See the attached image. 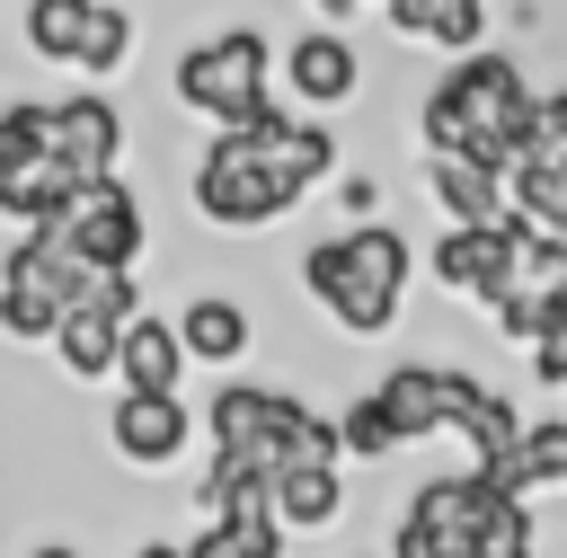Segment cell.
<instances>
[{
	"label": "cell",
	"mask_w": 567,
	"mask_h": 558,
	"mask_svg": "<svg viewBox=\"0 0 567 558\" xmlns=\"http://www.w3.org/2000/svg\"><path fill=\"white\" fill-rule=\"evenodd\" d=\"M319 177H337V124L284 106L266 124H213L186 168V204L213 230H275Z\"/></svg>",
	"instance_id": "cell-1"
},
{
	"label": "cell",
	"mask_w": 567,
	"mask_h": 558,
	"mask_svg": "<svg viewBox=\"0 0 567 558\" xmlns=\"http://www.w3.org/2000/svg\"><path fill=\"white\" fill-rule=\"evenodd\" d=\"M532 124H540L532 71H523L514 53H496V44H478V53H452V62L425 80V97H416V115H408V142H416V151H470V159H487V168H514V159L532 151Z\"/></svg>",
	"instance_id": "cell-2"
},
{
	"label": "cell",
	"mask_w": 567,
	"mask_h": 558,
	"mask_svg": "<svg viewBox=\"0 0 567 558\" xmlns=\"http://www.w3.org/2000/svg\"><path fill=\"white\" fill-rule=\"evenodd\" d=\"M292 275L328 310L337 337H390L399 328V301H408V275H416V239L372 213V221H346V230L310 239Z\"/></svg>",
	"instance_id": "cell-3"
},
{
	"label": "cell",
	"mask_w": 567,
	"mask_h": 558,
	"mask_svg": "<svg viewBox=\"0 0 567 558\" xmlns=\"http://www.w3.org/2000/svg\"><path fill=\"white\" fill-rule=\"evenodd\" d=\"M275 35L266 27H248V18H230V27H204L177 62H168V89H177V106L186 115H204V124H266V115H284L275 106Z\"/></svg>",
	"instance_id": "cell-4"
},
{
	"label": "cell",
	"mask_w": 567,
	"mask_h": 558,
	"mask_svg": "<svg viewBox=\"0 0 567 558\" xmlns=\"http://www.w3.org/2000/svg\"><path fill=\"white\" fill-rule=\"evenodd\" d=\"M89 275H97V266H89L53 221L18 230V239H9V257H0V328H9L18 345H53V328L80 310Z\"/></svg>",
	"instance_id": "cell-5"
},
{
	"label": "cell",
	"mask_w": 567,
	"mask_h": 558,
	"mask_svg": "<svg viewBox=\"0 0 567 558\" xmlns=\"http://www.w3.org/2000/svg\"><path fill=\"white\" fill-rule=\"evenodd\" d=\"M89 266H142V248H151V204L133 195V177H89L80 195H71V213L53 221Z\"/></svg>",
	"instance_id": "cell-6"
},
{
	"label": "cell",
	"mask_w": 567,
	"mask_h": 558,
	"mask_svg": "<svg viewBox=\"0 0 567 558\" xmlns=\"http://www.w3.org/2000/svg\"><path fill=\"white\" fill-rule=\"evenodd\" d=\"M363 44L337 27V18H319V27H301V35H284V97L292 106H310V115H337V106H354L363 97Z\"/></svg>",
	"instance_id": "cell-7"
},
{
	"label": "cell",
	"mask_w": 567,
	"mask_h": 558,
	"mask_svg": "<svg viewBox=\"0 0 567 558\" xmlns=\"http://www.w3.org/2000/svg\"><path fill=\"white\" fill-rule=\"evenodd\" d=\"M106 443H115L124 469H168V461L195 443V416H186L177 390H115V407H106Z\"/></svg>",
	"instance_id": "cell-8"
},
{
	"label": "cell",
	"mask_w": 567,
	"mask_h": 558,
	"mask_svg": "<svg viewBox=\"0 0 567 558\" xmlns=\"http://www.w3.org/2000/svg\"><path fill=\"white\" fill-rule=\"evenodd\" d=\"M124 106L89 80V89H71V97H53V159L71 168V177H106L115 159H124Z\"/></svg>",
	"instance_id": "cell-9"
},
{
	"label": "cell",
	"mask_w": 567,
	"mask_h": 558,
	"mask_svg": "<svg viewBox=\"0 0 567 558\" xmlns=\"http://www.w3.org/2000/svg\"><path fill=\"white\" fill-rule=\"evenodd\" d=\"M478 390V372L470 363H390L381 372V399L399 407V425H408V443H425V434H452L461 425V399Z\"/></svg>",
	"instance_id": "cell-10"
},
{
	"label": "cell",
	"mask_w": 567,
	"mask_h": 558,
	"mask_svg": "<svg viewBox=\"0 0 567 558\" xmlns=\"http://www.w3.org/2000/svg\"><path fill=\"white\" fill-rule=\"evenodd\" d=\"M425 159V195L443 204V221H505L514 213V177L505 168H487V159H470V151H416Z\"/></svg>",
	"instance_id": "cell-11"
},
{
	"label": "cell",
	"mask_w": 567,
	"mask_h": 558,
	"mask_svg": "<svg viewBox=\"0 0 567 558\" xmlns=\"http://www.w3.org/2000/svg\"><path fill=\"white\" fill-rule=\"evenodd\" d=\"M381 18L408 53H478L487 27H496L487 0H381Z\"/></svg>",
	"instance_id": "cell-12"
},
{
	"label": "cell",
	"mask_w": 567,
	"mask_h": 558,
	"mask_svg": "<svg viewBox=\"0 0 567 558\" xmlns=\"http://www.w3.org/2000/svg\"><path fill=\"white\" fill-rule=\"evenodd\" d=\"M177 328H186V354H195V363H213V372H230V363L257 345V319H248V301H239V292H186Z\"/></svg>",
	"instance_id": "cell-13"
},
{
	"label": "cell",
	"mask_w": 567,
	"mask_h": 558,
	"mask_svg": "<svg viewBox=\"0 0 567 558\" xmlns=\"http://www.w3.org/2000/svg\"><path fill=\"white\" fill-rule=\"evenodd\" d=\"M186 328L177 319H159V310H142V319H124V363H115V390H177L186 381Z\"/></svg>",
	"instance_id": "cell-14"
},
{
	"label": "cell",
	"mask_w": 567,
	"mask_h": 558,
	"mask_svg": "<svg viewBox=\"0 0 567 558\" xmlns=\"http://www.w3.org/2000/svg\"><path fill=\"white\" fill-rule=\"evenodd\" d=\"M266 496H275V514L292 531H328L346 514V461H292V469H275Z\"/></svg>",
	"instance_id": "cell-15"
},
{
	"label": "cell",
	"mask_w": 567,
	"mask_h": 558,
	"mask_svg": "<svg viewBox=\"0 0 567 558\" xmlns=\"http://www.w3.org/2000/svg\"><path fill=\"white\" fill-rule=\"evenodd\" d=\"M89 27H97V0H27V9H18L27 53L53 62V71H80V62H89Z\"/></svg>",
	"instance_id": "cell-16"
},
{
	"label": "cell",
	"mask_w": 567,
	"mask_h": 558,
	"mask_svg": "<svg viewBox=\"0 0 567 558\" xmlns=\"http://www.w3.org/2000/svg\"><path fill=\"white\" fill-rule=\"evenodd\" d=\"M53 363H62L71 381H115V363H124V319L71 310V319L53 328Z\"/></svg>",
	"instance_id": "cell-17"
},
{
	"label": "cell",
	"mask_w": 567,
	"mask_h": 558,
	"mask_svg": "<svg viewBox=\"0 0 567 558\" xmlns=\"http://www.w3.org/2000/svg\"><path fill=\"white\" fill-rule=\"evenodd\" d=\"M80 186H89V177H71L62 159H35V168H18V177H0V213H9L18 230H35V221H62Z\"/></svg>",
	"instance_id": "cell-18"
},
{
	"label": "cell",
	"mask_w": 567,
	"mask_h": 558,
	"mask_svg": "<svg viewBox=\"0 0 567 558\" xmlns=\"http://www.w3.org/2000/svg\"><path fill=\"white\" fill-rule=\"evenodd\" d=\"M452 434L470 443V461H505V452H523V434H532V425H523V407H514L505 390H487V381H478V390L461 399V425H452Z\"/></svg>",
	"instance_id": "cell-19"
},
{
	"label": "cell",
	"mask_w": 567,
	"mask_h": 558,
	"mask_svg": "<svg viewBox=\"0 0 567 558\" xmlns=\"http://www.w3.org/2000/svg\"><path fill=\"white\" fill-rule=\"evenodd\" d=\"M514 496H540V487H567V416H540L532 434H523V452H505V461H487Z\"/></svg>",
	"instance_id": "cell-20"
},
{
	"label": "cell",
	"mask_w": 567,
	"mask_h": 558,
	"mask_svg": "<svg viewBox=\"0 0 567 558\" xmlns=\"http://www.w3.org/2000/svg\"><path fill=\"white\" fill-rule=\"evenodd\" d=\"M337 425H346V461H390V452H408V425H399V407L381 399V381L354 390Z\"/></svg>",
	"instance_id": "cell-21"
},
{
	"label": "cell",
	"mask_w": 567,
	"mask_h": 558,
	"mask_svg": "<svg viewBox=\"0 0 567 558\" xmlns=\"http://www.w3.org/2000/svg\"><path fill=\"white\" fill-rule=\"evenodd\" d=\"M53 159V97H9L0 106V177Z\"/></svg>",
	"instance_id": "cell-22"
},
{
	"label": "cell",
	"mask_w": 567,
	"mask_h": 558,
	"mask_svg": "<svg viewBox=\"0 0 567 558\" xmlns=\"http://www.w3.org/2000/svg\"><path fill=\"white\" fill-rule=\"evenodd\" d=\"M133 44H142V18L115 9V0H97V27H89V62H80V80H115V71L133 62Z\"/></svg>",
	"instance_id": "cell-23"
},
{
	"label": "cell",
	"mask_w": 567,
	"mask_h": 558,
	"mask_svg": "<svg viewBox=\"0 0 567 558\" xmlns=\"http://www.w3.org/2000/svg\"><path fill=\"white\" fill-rule=\"evenodd\" d=\"M532 151L567 159V80H558V89H540V124H532Z\"/></svg>",
	"instance_id": "cell-24"
},
{
	"label": "cell",
	"mask_w": 567,
	"mask_h": 558,
	"mask_svg": "<svg viewBox=\"0 0 567 558\" xmlns=\"http://www.w3.org/2000/svg\"><path fill=\"white\" fill-rule=\"evenodd\" d=\"M328 195H337V213H346V221H372V213H381V177H363V168H354V177H337Z\"/></svg>",
	"instance_id": "cell-25"
},
{
	"label": "cell",
	"mask_w": 567,
	"mask_h": 558,
	"mask_svg": "<svg viewBox=\"0 0 567 558\" xmlns=\"http://www.w3.org/2000/svg\"><path fill=\"white\" fill-rule=\"evenodd\" d=\"M532 381H540V390H567V328L532 345Z\"/></svg>",
	"instance_id": "cell-26"
},
{
	"label": "cell",
	"mask_w": 567,
	"mask_h": 558,
	"mask_svg": "<svg viewBox=\"0 0 567 558\" xmlns=\"http://www.w3.org/2000/svg\"><path fill=\"white\" fill-rule=\"evenodd\" d=\"M310 9H319V18H337V27H354V9H363V0H310Z\"/></svg>",
	"instance_id": "cell-27"
},
{
	"label": "cell",
	"mask_w": 567,
	"mask_h": 558,
	"mask_svg": "<svg viewBox=\"0 0 567 558\" xmlns=\"http://www.w3.org/2000/svg\"><path fill=\"white\" fill-rule=\"evenodd\" d=\"M133 558H195V549H177V540H142Z\"/></svg>",
	"instance_id": "cell-28"
},
{
	"label": "cell",
	"mask_w": 567,
	"mask_h": 558,
	"mask_svg": "<svg viewBox=\"0 0 567 558\" xmlns=\"http://www.w3.org/2000/svg\"><path fill=\"white\" fill-rule=\"evenodd\" d=\"M27 558H80V549H71V540H44V549H27Z\"/></svg>",
	"instance_id": "cell-29"
},
{
	"label": "cell",
	"mask_w": 567,
	"mask_h": 558,
	"mask_svg": "<svg viewBox=\"0 0 567 558\" xmlns=\"http://www.w3.org/2000/svg\"><path fill=\"white\" fill-rule=\"evenodd\" d=\"M549 239H558V248H567V221H549Z\"/></svg>",
	"instance_id": "cell-30"
}]
</instances>
